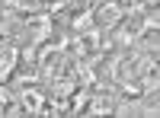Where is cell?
I'll return each instance as SVG.
<instances>
[{"label":"cell","mask_w":160,"mask_h":118,"mask_svg":"<svg viewBox=\"0 0 160 118\" xmlns=\"http://www.w3.org/2000/svg\"><path fill=\"white\" fill-rule=\"evenodd\" d=\"M93 19H96V16H93V10H83V13H80V16H74V22H71V26H74L77 32H87Z\"/></svg>","instance_id":"obj_4"},{"label":"cell","mask_w":160,"mask_h":118,"mask_svg":"<svg viewBox=\"0 0 160 118\" xmlns=\"http://www.w3.org/2000/svg\"><path fill=\"white\" fill-rule=\"evenodd\" d=\"M7 32H10V29H7V26H3V22H0V38H3V35H7Z\"/></svg>","instance_id":"obj_7"},{"label":"cell","mask_w":160,"mask_h":118,"mask_svg":"<svg viewBox=\"0 0 160 118\" xmlns=\"http://www.w3.org/2000/svg\"><path fill=\"white\" fill-rule=\"evenodd\" d=\"M19 102H22L26 112H45V106H42L45 99H42V93H38V89H32V86L22 89V99H19Z\"/></svg>","instance_id":"obj_2"},{"label":"cell","mask_w":160,"mask_h":118,"mask_svg":"<svg viewBox=\"0 0 160 118\" xmlns=\"http://www.w3.org/2000/svg\"><path fill=\"white\" fill-rule=\"evenodd\" d=\"M26 3H29V7H35V3H38V0H26Z\"/></svg>","instance_id":"obj_8"},{"label":"cell","mask_w":160,"mask_h":118,"mask_svg":"<svg viewBox=\"0 0 160 118\" xmlns=\"http://www.w3.org/2000/svg\"><path fill=\"white\" fill-rule=\"evenodd\" d=\"M7 102H10V89H0V109H3Z\"/></svg>","instance_id":"obj_6"},{"label":"cell","mask_w":160,"mask_h":118,"mask_svg":"<svg viewBox=\"0 0 160 118\" xmlns=\"http://www.w3.org/2000/svg\"><path fill=\"white\" fill-rule=\"evenodd\" d=\"M93 16H96L102 26H112V22H118V19L125 16V10L118 7V3H112V0H109V3H102L99 10H93Z\"/></svg>","instance_id":"obj_1"},{"label":"cell","mask_w":160,"mask_h":118,"mask_svg":"<svg viewBox=\"0 0 160 118\" xmlns=\"http://www.w3.org/2000/svg\"><path fill=\"white\" fill-rule=\"evenodd\" d=\"M16 51H7V58L3 61H0V83H3V80H10V73H13V67H16Z\"/></svg>","instance_id":"obj_3"},{"label":"cell","mask_w":160,"mask_h":118,"mask_svg":"<svg viewBox=\"0 0 160 118\" xmlns=\"http://www.w3.org/2000/svg\"><path fill=\"white\" fill-rule=\"evenodd\" d=\"M87 102H90V93H87V89H80V93L74 96V102H71V109H74V112H87Z\"/></svg>","instance_id":"obj_5"}]
</instances>
